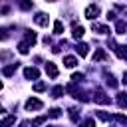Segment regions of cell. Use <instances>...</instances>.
Segmentation results:
<instances>
[{
	"label": "cell",
	"mask_w": 127,
	"mask_h": 127,
	"mask_svg": "<svg viewBox=\"0 0 127 127\" xmlns=\"http://www.w3.org/2000/svg\"><path fill=\"white\" fill-rule=\"evenodd\" d=\"M0 89H2V81H0Z\"/></svg>",
	"instance_id": "e575fe53"
},
{
	"label": "cell",
	"mask_w": 127,
	"mask_h": 127,
	"mask_svg": "<svg viewBox=\"0 0 127 127\" xmlns=\"http://www.w3.org/2000/svg\"><path fill=\"white\" fill-rule=\"evenodd\" d=\"M36 40H38V36H36V32H32V30H28V32H26V42H28L30 46H34V44H36Z\"/></svg>",
	"instance_id": "9a60e30c"
},
{
	"label": "cell",
	"mask_w": 127,
	"mask_h": 127,
	"mask_svg": "<svg viewBox=\"0 0 127 127\" xmlns=\"http://www.w3.org/2000/svg\"><path fill=\"white\" fill-rule=\"evenodd\" d=\"M62 93H64V85H56L52 89V97H62Z\"/></svg>",
	"instance_id": "7402d4cb"
},
{
	"label": "cell",
	"mask_w": 127,
	"mask_h": 127,
	"mask_svg": "<svg viewBox=\"0 0 127 127\" xmlns=\"http://www.w3.org/2000/svg\"><path fill=\"white\" fill-rule=\"evenodd\" d=\"M95 115H97L101 121H111V113H105V111H95Z\"/></svg>",
	"instance_id": "603a6c76"
},
{
	"label": "cell",
	"mask_w": 127,
	"mask_h": 127,
	"mask_svg": "<svg viewBox=\"0 0 127 127\" xmlns=\"http://www.w3.org/2000/svg\"><path fill=\"white\" fill-rule=\"evenodd\" d=\"M8 38V34H6V30H0V40H6Z\"/></svg>",
	"instance_id": "4dcf8cb0"
},
{
	"label": "cell",
	"mask_w": 127,
	"mask_h": 127,
	"mask_svg": "<svg viewBox=\"0 0 127 127\" xmlns=\"http://www.w3.org/2000/svg\"><path fill=\"white\" fill-rule=\"evenodd\" d=\"M105 81H107V85H109V87H113V89L117 87V79H115L113 75H109V73H105Z\"/></svg>",
	"instance_id": "ffe728a7"
},
{
	"label": "cell",
	"mask_w": 127,
	"mask_h": 127,
	"mask_svg": "<svg viewBox=\"0 0 127 127\" xmlns=\"http://www.w3.org/2000/svg\"><path fill=\"white\" fill-rule=\"evenodd\" d=\"M20 127H28V125H26V123H22V125H20Z\"/></svg>",
	"instance_id": "836d02e7"
},
{
	"label": "cell",
	"mask_w": 127,
	"mask_h": 127,
	"mask_svg": "<svg viewBox=\"0 0 127 127\" xmlns=\"http://www.w3.org/2000/svg\"><path fill=\"white\" fill-rule=\"evenodd\" d=\"M123 83H125V85H127V71H125V73H123Z\"/></svg>",
	"instance_id": "1f68e13d"
},
{
	"label": "cell",
	"mask_w": 127,
	"mask_h": 127,
	"mask_svg": "<svg viewBox=\"0 0 127 127\" xmlns=\"http://www.w3.org/2000/svg\"><path fill=\"white\" fill-rule=\"evenodd\" d=\"M18 52H20V54H28V52H30V44H28V42H20V44H18Z\"/></svg>",
	"instance_id": "d6986e66"
},
{
	"label": "cell",
	"mask_w": 127,
	"mask_h": 127,
	"mask_svg": "<svg viewBox=\"0 0 127 127\" xmlns=\"http://www.w3.org/2000/svg\"><path fill=\"white\" fill-rule=\"evenodd\" d=\"M14 121H16V117H14V115H6L4 119H0V127H12V125H14Z\"/></svg>",
	"instance_id": "8fae6325"
},
{
	"label": "cell",
	"mask_w": 127,
	"mask_h": 127,
	"mask_svg": "<svg viewBox=\"0 0 127 127\" xmlns=\"http://www.w3.org/2000/svg\"><path fill=\"white\" fill-rule=\"evenodd\" d=\"M54 34H64V24H62L60 20L54 22Z\"/></svg>",
	"instance_id": "44dd1931"
},
{
	"label": "cell",
	"mask_w": 127,
	"mask_h": 127,
	"mask_svg": "<svg viewBox=\"0 0 127 127\" xmlns=\"http://www.w3.org/2000/svg\"><path fill=\"white\" fill-rule=\"evenodd\" d=\"M69 117H71V121H77V119H79V113H77V109H75V107H71V109H69Z\"/></svg>",
	"instance_id": "4316f807"
},
{
	"label": "cell",
	"mask_w": 127,
	"mask_h": 127,
	"mask_svg": "<svg viewBox=\"0 0 127 127\" xmlns=\"http://www.w3.org/2000/svg\"><path fill=\"white\" fill-rule=\"evenodd\" d=\"M34 22H36L38 26H48L50 18H48V14H44V12H38V14L34 16Z\"/></svg>",
	"instance_id": "277c9868"
},
{
	"label": "cell",
	"mask_w": 127,
	"mask_h": 127,
	"mask_svg": "<svg viewBox=\"0 0 127 127\" xmlns=\"http://www.w3.org/2000/svg\"><path fill=\"white\" fill-rule=\"evenodd\" d=\"M81 127H95V121H93V119H87V121L81 123Z\"/></svg>",
	"instance_id": "f546056e"
},
{
	"label": "cell",
	"mask_w": 127,
	"mask_h": 127,
	"mask_svg": "<svg viewBox=\"0 0 127 127\" xmlns=\"http://www.w3.org/2000/svg\"><path fill=\"white\" fill-rule=\"evenodd\" d=\"M91 30L97 32V34H107V32H109V28H107L105 24H99V22H93V24H91Z\"/></svg>",
	"instance_id": "ba28073f"
},
{
	"label": "cell",
	"mask_w": 127,
	"mask_h": 127,
	"mask_svg": "<svg viewBox=\"0 0 127 127\" xmlns=\"http://www.w3.org/2000/svg\"><path fill=\"white\" fill-rule=\"evenodd\" d=\"M46 73H48L52 79H56V77H58V67H56V64L48 62V64H46Z\"/></svg>",
	"instance_id": "52a82bcc"
},
{
	"label": "cell",
	"mask_w": 127,
	"mask_h": 127,
	"mask_svg": "<svg viewBox=\"0 0 127 127\" xmlns=\"http://www.w3.org/2000/svg\"><path fill=\"white\" fill-rule=\"evenodd\" d=\"M20 8L22 10H30L32 8V0H20Z\"/></svg>",
	"instance_id": "d4e9b609"
},
{
	"label": "cell",
	"mask_w": 127,
	"mask_h": 127,
	"mask_svg": "<svg viewBox=\"0 0 127 127\" xmlns=\"http://www.w3.org/2000/svg\"><path fill=\"white\" fill-rule=\"evenodd\" d=\"M60 115H62V109L60 107H52L50 113H48V117H60Z\"/></svg>",
	"instance_id": "cb8c5ba5"
},
{
	"label": "cell",
	"mask_w": 127,
	"mask_h": 127,
	"mask_svg": "<svg viewBox=\"0 0 127 127\" xmlns=\"http://www.w3.org/2000/svg\"><path fill=\"white\" fill-rule=\"evenodd\" d=\"M99 6H95V4H89L87 8H85V12H83V16L87 18V20H95L97 16H99Z\"/></svg>",
	"instance_id": "6da1fadb"
},
{
	"label": "cell",
	"mask_w": 127,
	"mask_h": 127,
	"mask_svg": "<svg viewBox=\"0 0 127 127\" xmlns=\"http://www.w3.org/2000/svg\"><path fill=\"white\" fill-rule=\"evenodd\" d=\"M71 81H73V83L83 81V73H73V75H71Z\"/></svg>",
	"instance_id": "83f0119b"
},
{
	"label": "cell",
	"mask_w": 127,
	"mask_h": 127,
	"mask_svg": "<svg viewBox=\"0 0 127 127\" xmlns=\"http://www.w3.org/2000/svg\"><path fill=\"white\" fill-rule=\"evenodd\" d=\"M105 60H107L105 50H103V48H97V50H95V54H93V62H105Z\"/></svg>",
	"instance_id": "9c48e42d"
},
{
	"label": "cell",
	"mask_w": 127,
	"mask_h": 127,
	"mask_svg": "<svg viewBox=\"0 0 127 127\" xmlns=\"http://www.w3.org/2000/svg\"><path fill=\"white\" fill-rule=\"evenodd\" d=\"M111 119H113V121H117V123H121V125H127V117H125V115H121V113L111 115Z\"/></svg>",
	"instance_id": "ac0fdd59"
},
{
	"label": "cell",
	"mask_w": 127,
	"mask_h": 127,
	"mask_svg": "<svg viewBox=\"0 0 127 127\" xmlns=\"http://www.w3.org/2000/svg\"><path fill=\"white\" fill-rule=\"evenodd\" d=\"M26 111H38V109H42L44 107V103L40 101V99H36V97H30L28 101H26Z\"/></svg>",
	"instance_id": "7a4b0ae2"
},
{
	"label": "cell",
	"mask_w": 127,
	"mask_h": 127,
	"mask_svg": "<svg viewBox=\"0 0 127 127\" xmlns=\"http://www.w3.org/2000/svg\"><path fill=\"white\" fill-rule=\"evenodd\" d=\"M93 99H95V103H99V105H109V103H111V97L105 95L103 91H95Z\"/></svg>",
	"instance_id": "3957f363"
},
{
	"label": "cell",
	"mask_w": 127,
	"mask_h": 127,
	"mask_svg": "<svg viewBox=\"0 0 127 127\" xmlns=\"http://www.w3.org/2000/svg\"><path fill=\"white\" fill-rule=\"evenodd\" d=\"M115 54H117L121 60H127V46H117V48H115Z\"/></svg>",
	"instance_id": "2e32d148"
},
{
	"label": "cell",
	"mask_w": 127,
	"mask_h": 127,
	"mask_svg": "<svg viewBox=\"0 0 127 127\" xmlns=\"http://www.w3.org/2000/svg\"><path fill=\"white\" fill-rule=\"evenodd\" d=\"M117 105L121 109H127V93H117Z\"/></svg>",
	"instance_id": "4fadbf2b"
},
{
	"label": "cell",
	"mask_w": 127,
	"mask_h": 127,
	"mask_svg": "<svg viewBox=\"0 0 127 127\" xmlns=\"http://www.w3.org/2000/svg\"><path fill=\"white\" fill-rule=\"evenodd\" d=\"M24 77H26V79H38V77H40L38 67H26V69H24Z\"/></svg>",
	"instance_id": "8992f818"
},
{
	"label": "cell",
	"mask_w": 127,
	"mask_h": 127,
	"mask_svg": "<svg viewBox=\"0 0 127 127\" xmlns=\"http://www.w3.org/2000/svg\"><path fill=\"white\" fill-rule=\"evenodd\" d=\"M75 52H77L81 58H85V56H87V52H89V46H87V44H83V42H79V44L75 46Z\"/></svg>",
	"instance_id": "30bf717a"
},
{
	"label": "cell",
	"mask_w": 127,
	"mask_h": 127,
	"mask_svg": "<svg viewBox=\"0 0 127 127\" xmlns=\"http://www.w3.org/2000/svg\"><path fill=\"white\" fill-rule=\"evenodd\" d=\"M44 89H46V83L44 81H36L34 83V91H44Z\"/></svg>",
	"instance_id": "484cf974"
},
{
	"label": "cell",
	"mask_w": 127,
	"mask_h": 127,
	"mask_svg": "<svg viewBox=\"0 0 127 127\" xmlns=\"http://www.w3.org/2000/svg\"><path fill=\"white\" fill-rule=\"evenodd\" d=\"M64 65H65V67H75V65H77V58L65 56V58H64Z\"/></svg>",
	"instance_id": "7c38bea8"
},
{
	"label": "cell",
	"mask_w": 127,
	"mask_h": 127,
	"mask_svg": "<svg viewBox=\"0 0 127 127\" xmlns=\"http://www.w3.org/2000/svg\"><path fill=\"white\" fill-rule=\"evenodd\" d=\"M2 111H4V107H2V105H0V113H2Z\"/></svg>",
	"instance_id": "d6a6232c"
},
{
	"label": "cell",
	"mask_w": 127,
	"mask_h": 127,
	"mask_svg": "<svg viewBox=\"0 0 127 127\" xmlns=\"http://www.w3.org/2000/svg\"><path fill=\"white\" fill-rule=\"evenodd\" d=\"M44 121H46V117H36V119L32 121V127H38V125H42Z\"/></svg>",
	"instance_id": "f1b7e54d"
},
{
	"label": "cell",
	"mask_w": 127,
	"mask_h": 127,
	"mask_svg": "<svg viewBox=\"0 0 127 127\" xmlns=\"http://www.w3.org/2000/svg\"><path fill=\"white\" fill-rule=\"evenodd\" d=\"M115 30H117V34H125V30H127V24H125L123 20H117V22H115Z\"/></svg>",
	"instance_id": "e0dca14e"
},
{
	"label": "cell",
	"mask_w": 127,
	"mask_h": 127,
	"mask_svg": "<svg viewBox=\"0 0 127 127\" xmlns=\"http://www.w3.org/2000/svg\"><path fill=\"white\" fill-rule=\"evenodd\" d=\"M85 34V30H83V26H79L77 22H73V26H71V36L75 38V40H79L81 36Z\"/></svg>",
	"instance_id": "5b68a950"
},
{
	"label": "cell",
	"mask_w": 127,
	"mask_h": 127,
	"mask_svg": "<svg viewBox=\"0 0 127 127\" xmlns=\"http://www.w3.org/2000/svg\"><path fill=\"white\" fill-rule=\"evenodd\" d=\"M16 67H18V62H16V64H10V65H6V67L2 69V73H4L6 77H10V75L16 71Z\"/></svg>",
	"instance_id": "5bb4252c"
}]
</instances>
